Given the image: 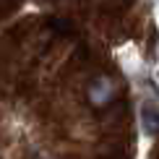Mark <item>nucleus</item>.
Returning <instances> with one entry per match:
<instances>
[{
    "label": "nucleus",
    "instance_id": "nucleus-1",
    "mask_svg": "<svg viewBox=\"0 0 159 159\" xmlns=\"http://www.w3.org/2000/svg\"><path fill=\"white\" fill-rule=\"evenodd\" d=\"M86 99H89L91 107H107V104L115 99V84H112V78L107 76H97L91 78L89 86H86Z\"/></svg>",
    "mask_w": 159,
    "mask_h": 159
},
{
    "label": "nucleus",
    "instance_id": "nucleus-2",
    "mask_svg": "<svg viewBox=\"0 0 159 159\" xmlns=\"http://www.w3.org/2000/svg\"><path fill=\"white\" fill-rule=\"evenodd\" d=\"M138 115H141V130H143V136L154 138L157 130H159V110H157V102H154V99H143Z\"/></svg>",
    "mask_w": 159,
    "mask_h": 159
}]
</instances>
